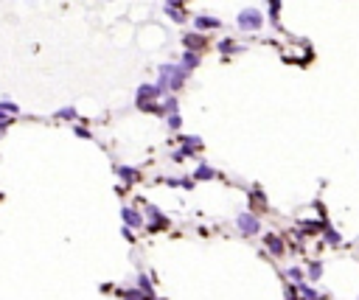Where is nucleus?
I'll return each instance as SVG.
<instances>
[{"label":"nucleus","mask_w":359,"mask_h":300,"mask_svg":"<svg viewBox=\"0 0 359 300\" xmlns=\"http://www.w3.org/2000/svg\"><path fill=\"white\" fill-rule=\"evenodd\" d=\"M118 174H121V177L126 180V182H135V180H138V171H135V168H126V166L118 168Z\"/></svg>","instance_id":"nucleus-12"},{"label":"nucleus","mask_w":359,"mask_h":300,"mask_svg":"<svg viewBox=\"0 0 359 300\" xmlns=\"http://www.w3.org/2000/svg\"><path fill=\"white\" fill-rule=\"evenodd\" d=\"M286 275H289L292 280H300V278H303V272H300V269H298V267H292V269H286Z\"/></svg>","instance_id":"nucleus-20"},{"label":"nucleus","mask_w":359,"mask_h":300,"mask_svg":"<svg viewBox=\"0 0 359 300\" xmlns=\"http://www.w3.org/2000/svg\"><path fill=\"white\" fill-rule=\"evenodd\" d=\"M194 25H197V28H199V31H211V28H219V25H222V22L216 20V17H197V20H194Z\"/></svg>","instance_id":"nucleus-5"},{"label":"nucleus","mask_w":359,"mask_h":300,"mask_svg":"<svg viewBox=\"0 0 359 300\" xmlns=\"http://www.w3.org/2000/svg\"><path fill=\"white\" fill-rule=\"evenodd\" d=\"M182 45L188 48V51H202L205 48V37L199 34H182Z\"/></svg>","instance_id":"nucleus-3"},{"label":"nucleus","mask_w":359,"mask_h":300,"mask_svg":"<svg viewBox=\"0 0 359 300\" xmlns=\"http://www.w3.org/2000/svg\"><path fill=\"white\" fill-rule=\"evenodd\" d=\"M0 112H6V115H14V112H17V104H11V101H0Z\"/></svg>","instance_id":"nucleus-17"},{"label":"nucleus","mask_w":359,"mask_h":300,"mask_svg":"<svg viewBox=\"0 0 359 300\" xmlns=\"http://www.w3.org/2000/svg\"><path fill=\"white\" fill-rule=\"evenodd\" d=\"M180 123H182L180 112H177V110H174V112H168V126H171V129H180Z\"/></svg>","instance_id":"nucleus-16"},{"label":"nucleus","mask_w":359,"mask_h":300,"mask_svg":"<svg viewBox=\"0 0 359 300\" xmlns=\"http://www.w3.org/2000/svg\"><path fill=\"white\" fill-rule=\"evenodd\" d=\"M323 224L325 222H303L300 227H303V233L306 236H314V233H323Z\"/></svg>","instance_id":"nucleus-8"},{"label":"nucleus","mask_w":359,"mask_h":300,"mask_svg":"<svg viewBox=\"0 0 359 300\" xmlns=\"http://www.w3.org/2000/svg\"><path fill=\"white\" fill-rule=\"evenodd\" d=\"M219 51H222V54H236V51H241V48H239L233 40H222V42H219Z\"/></svg>","instance_id":"nucleus-11"},{"label":"nucleus","mask_w":359,"mask_h":300,"mask_svg":"<svg viewBox=\"0 0 359 300\" xmlns=\"http://www.w3.org/2000/svg\"><path fill=\"white\" fill-rule=\"evenodd\" d=\"M264 244L272 250V256H283L286 250H283V241H280L278 236H264Z\"/></svg>","instance_id":"nucleus-6"},{"label":"nucleus","mask_w":359,"mask_h":300,"mask_svg":"<svg viewBox=\"0 0 359 300\" xmlns=\"http://www.w3.org/2000/svg\"><path fill=\"white\" fill-rule=\"evenodd\" d=\"M56 118H62V121H73V118H76V110H73V107H65V110L56 112Z\"/></svg>","instance_id":"nucleus-14"},{"label":"nucleus","mask_w":359,"mask_h":300,"mask_svg":"<svg viewBox=\"0 0 359 300\" xmlns=\"http://www.w3.org/2000/svg\"><path fill=\"white\" fill-rule=\"evenodd\" d=\"M261 25H264V17H261V11L258 9L239 11V28H244V31H258Z\"/></svg>","instance_id":"nucleus-1"},{"label":"nucleus","mask_w":359,"mask_h":300,"mask_svg":"<svg viewBox=\"0 0 359 300\" xmlns=\"http://www.w3.org/2000/svg\"><path fill=\"white\" fill-rule=\"evenodd\" d=\"M258 227H261V224H258V219L253 213H241V216H239V230H241V233L253 236V233H258Z\"/></svg>","instance_id":"nucleus-2"},{"label":"nucleus","mask_w":359,"mask_h":300,"mask_svg":"<svg viewBox=\"0 0 359 300\" xmlns=\"http://www.w3.org/2000/svg\"><path fill=\"white\" fill-rule=\"evenodd\" d=\"M177 65H180V67H185V70L191 73L194 67L199 65V54H197V51H185V54L180 56V62H177Z\"/></svg>","instance_id":"nucleus-4"},{"label":"nucleus","mask_w":359,"mask_h":300,"mask_svg":"<svg viewBox=\"0 0 359 300\" xmlns=\"http://www.w3.org/2000/svg\"><path fill=\"white\" fill-rule=\"evenodd\" d=\"M194 177H197V180H213V177H216V171H213L211 166H205V163H202V166L197 168V174H194Z\"/></svg>","instance_id":"nucleus-10"},{"label":"nucleus","mask_w":359,"mask_h":300,"mask_svg":"<svg viewBox=\"0 0 359 300\" xmlns=\"http://www.w3.org/2000/svg\"><path fill=\"white\" fill-rule=\"evenodd\" d=\"M323 233H325V239H328V244H339V233H334L328 224H323Z\"/></svg>","instance_id":"nucleus-15"},{"label":"nucleus","mask_w":359,"mask_h":300,"mask_svg":"<svg viewBox=\"0 0 359 300\" xmlns=\"http://www.w3.org/2000/svg\"><path fill=\"white\" fill-rule=\"evenodd\" d=\"M320 272H323V264H320V261L309 267V275H312V278H320Z\"/></svg>","instance_id":"nucleus-19"},{"label":"nucleus","mask_w":359,"mask_h":300,"mask_svg":"<svg viewBox=\"0 0 359 300\" xmlns=\"http://www.w3.org/2000/svg\"><path fill=\"white\" fill-rule=\"evenodd\" d=\"M123 219H126V224H132V227H140V216L132 208H123Z\"/></svg>","instance_id":"nucleus-9"},{"label":"nucleus","mask_w":359,"mask_h":300,"mask_svg":"<svg viewBox=\"0 0 359 300\" xmlns=\"http://www.w3.org/2000/svg\"><path fill=\"white\" fill-rule=\"evenodd\" d=\"M278 14H280V0H269V17H272L275 25H278Z\"/></svg>","instance_id":"nucleus-13"},{"label":"nucleus","mask_w":359,"mask_h":300,"mask_svg":"<svg viewBox=\"0 0 359 300\" xmlns=\"http://www.w3.org/2000/svg\"><path fill=\"white\" fill-rule=\"evenodd\" d=\"M298 295H303V300H325L320 292H314L312 286H306V283H300V286H298Z\"/></svg>","instance_id":"nucleus-7"},{"label":"nucleus","mask_w":359,"mask_h":300,"mask_svg":"<svg viewBox=\"0 0 359 300\" xmlns=\"http://www.w3.org/2000/svg\"><path fill=\"white\" fill-rule=\"evenodd\" d=\"M166 182H168V185H177V188H180V185H182V188H194V182H191V180H166Z\"/></svg>","instance_id":"nucleus-18"}]
</instances>
